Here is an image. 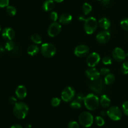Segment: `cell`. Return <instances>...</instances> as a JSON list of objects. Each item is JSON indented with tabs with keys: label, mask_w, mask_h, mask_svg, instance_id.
Instances as JSON below:
<instances>
[{
	"label": "cell",
	"mask_w": 128,
	"mask_h": 128,
	"mask_svg": "<svg viewBox=\"0 0 128 128\" xmlns=\"http://www.w3.org/2000/svg\"><path fill=\"white\" fill-rule=\"evenodd\" d=\"M29 111V107L25 103L17 102L13 108V113L15 117L20 119H24Z\"/></svg>",
	"instance_id": "1"
},
{
	"label": "cell",
	"mask_w": 128,
	"mask_h": 128,
	"mask_svg": "<svg viewBox=\"0 0 128 128\" xmlns=\"http://www.w3.org/2000/svg\"><path fill=\"white\" fill-rule=\"evenodd\" d=\"M80 20L84 21V30L88 35H91L96 30L98 27L97 20L94 17H90L87 19H84L81 16L79 18Z\"/></svg>",
	"instance_id": "2"
},
{
	"label": "cell",
	"mask_w": 128,
	"mask_h": 128,
	"mask_svg": "<svg viewBox=\"0 0 128 128\" xmlns=\"http://www.w3.org/2000/svg\"><path fill=\"white\" fill-rule=\"evenodd\" d=\"M84 103L86 109L90 110H94L98 109L99 107L100 100L96 95L90 94L85 97Z\"/></svg>",
	"instance_id": "3"
},
{
	"label": "cell",
	"mask_w": 128,
	"mask_h": 128,
	"mask_svg": "<svg viewBox=\"0 0 128 128\" xmlns=\"http://www.w3.org/2000/svg\"><path fill=\"white\" fill-rule=\"evenodd\" d=\"M105 82L102 79H98L94 80H91L90 84V87L91 90L98 94H102L106 89Z\"/></svg>",
	"instance_id": "4"
},
{
	"label": "cell",
	"mask_w": 128,
	"mask_h": 128,
	"mask_svg": "<svg viewBox=\"0 0 128 128\" xmlns=\"http://www.w3.org/2000/svg\"><path fill=\"white\" fill-rule=\"evenodd\" d=\"M79 121L81 125L85 127H89L92 125L94 118L92 114L89 112H82L79 116Z\"/></svg>",
	"instance_id": "5"
},
{
	"label": "cell",
	"mask_w": 128,
	"mask_h": 128,
	"mask_svg": "<svg viewBox=\"0 0 128 128\" xmlns=\"http://www.w3.org/2000/svg\"><path fill=\"white\" fill-rule=\"evenodd\" d=\"M41 53L44 57H52L56 53V48L54 45L46 43L41 45Z\"/></svg>",
	"instance_id": "6"
},
{
	"label": "cell",
	"mask_w": 128,
	"mask_h": 128,
	"mask_svg": "<svg viewBox=\"0 0 128 128\" xmlns=\"http://www.w3.org/2000/svg\"><path fill=\"white\" fill-rule=\"evenodd\" d=\"M75 95L74 89L72 87H67L62 90L61 93V99L66 102L71 101Z\"/></svg>",
	"instance_id": "7"
},
{
	"label": "cell",
	"mask_w": 128,
	"mask_h": 128,
	"mask_svg": "<svg viewBox=\"0 0 128 128\" xmlns=\"http://www.w3.org/2000/svg\"><path fill=\"white\" fill-rule=\"evenodd\" d=\"M108 115L112 120H119L122 117V112L117 106L111 107L107 111Z\"/></svg>",
	"instance_id": "8"
},
{
	"label": "cell",
	"mask_w": 128,
	"mask_h": 128,
	"mask_svg": "<svg viewBox=\"0 0 128 128\" xmlns=\"http://www.w3.org/2000/svg\"><path fill=\"white\" fill-rule=\"evenodd\" d=\"M101 60L100 55L96 52H93L88 55L87 59H86V63L90 67H94L96 66Z\"/></svg>",
	"instance_id": "9"
},
{
	"label": "cell",
	"mask_w": 128,
	"mask_h": 128,
	"mask_svg": "<svg viewBox=\"0 0 128 128\" xmlns=\"http://www.w3.org/2000/svg\"><path fill=\"white\" fill-rule=\"evenodd\" d=\"M61 30V26L57 22H53L50 25L48 30V34L51 37H54L57 36Z\"/></svg>",
	"instance_id": "10"
},
{
	"label": "cell",
	"mask_w": 128,
	"mask_h": 128,
	"mask_svg": "<svg viewBox=\"0 0 128 128\" xmlns=\"http://www.w3.org/2000/svg\"><path fill=\"white\" fill-rule=\"evenodd\" d=\"M111 38V34L107 30L101 31L96 35V40L98 42L101 44H104L108 42Z\"/></svg>",
	"instance_id": "11"
},
{
	"label": "cell",
	"mask_w": 128,
	"mask_h": 128,
	"mask_svg": "<svg viewBox=\"0 0 128 128\" xmlns=\"http://www.w3.org/2000/svg\"><path fill=\"white\" fill-rule=\"evenodd\" d=\"M90 52V48L86 45H80L76 46L74 50V54L78 57H84Z\"/></svg>",
	"instance_id": "12"
},
{
	"label": "cell",
	"mask_w": 128,
	"mask_h": 128,
	"mask_svg": "<svg viewBox=\"0 0 128 128\" xmlns=\"http://www.w3.org/2000/svg\"><path fill=\"white\" fill-rule=\"evenodd\" d=\"M112 56L116 61H122L126 58V54L125 53V52L122 48L117 47L114 49V50L112 51Z\"/></svg>",
	"instance_id": "13"
},
{
	"label": "cell",
	"mask_w": 128,
	"mask_h": 128,
	"mask_svg": "<svg viewBox=\"0 0 128 128\" xmlns=\"http://www.w3.org/2000/svg\"><path fill=\"white\" fill-rule=\"evenodd\" d=\"M100 72L94 68L88 69L86 71V75L91 80H94L99 79L100 76Z\"/></svg>",
	"instance_id": "14"
},
{
	"label": "cell",
	"mask_w": 128,
	"mask_h": 128,
	"mask_svg": "<svg viewBox=\"0 0 128 128\" xmlns=\"http://www.w3.org/2000/svg\"><path fill=\"white\" fill-rule=\"evenodd\" d=\"M2 36L4 39L8 40H12L15 36V32L14 30L11 28L8 27L3 30L2 32Z\"/></svg>",
	"instance_id": "15"
},
{
	"label": "cell",
	"mask_w": 128,
	"mask_h": 128,
	"mask_svg": "<svg viewBox=\"0 0 128 128\" xmlns=\"http://www.w3.org/2000/svg\"><path fill=\"white\" fill-rule=\"evenodd\" d=\"M15 94L18 99H23L26 97L27 95V89L24 85H19L16 88Z\"/></svg>",
	"instance_id": "16"
},
{
	"label": "cell",
	"mask_w": 128,
	"mask_h": 128,
	"mask_svg": "<svg viewBox=\"0 0 128 128\" xmlns=\"http://www.w3.org/2000/svg\"><path fill=\"white\" fill-rule=\"evenodd\" d=\"M98 23L100 27L104 30H108L111 26V21L106 18H102L100 19Z\"/></svg>",
	"instance_id": "17"
},
{
	"label": "cell",
	"mask_w": 128,
	"mask_h": 128,
	"mask_svg": "<svg viewBox=\"0 0 128 128\" xmlns=\"http://www.w3.org/2000/svg\"><path fill=\"white\" fill-rule=\"evenodd\" d=\"M72 16L68 13H64L60 18V23L64 25H68L72 21Z\"/></svg>",
	"instance_id": "18"
},
{
	"label": "cell",
	"mask_w": 128,
	"mask_h": 128,
	"mask_svg": "<svg viewBox=\"0 0 128 128\" xmlns=\"http://www.w3.org/2000/svg\"><path fill=\"white\" fill-rule=\"evenodd\" d=\"M54 8V3L53 0H46L42 5V8L45 11H51Z\"/></svg>",
	"instance_id": "19"
},
{
	"label": "cell",
	"mask_w": 128,
	"mask_h": 128,
	"mask_svg": "<svg viewBox=\"0 0 128 128\" xmlns=\"http://www.w3.org/2000/svg\"><path fill=\"white\" fill-rule=\"evenodd\" d=\"M100 102L102 107L107 108L110 106V104H111V100L108 95L104 94V95H101Z\"/></svg>",
	"instance_id": "20"
},
{
	"label": "cell",
	"mask_w": 128,
	"mask_h": 128,
	"mask_svg": "<svg viewBox=\"0 0 128 128\" xmlns=\"http://www.w3.org/2000/svg\"><path fill=\"white\" fill-rule=\"evenodd\" d=\"M39 50H40V49L37 45H31L28 48L27 52L28 55H31V56H34L39 52Z\"/></svg>",
	"instance_id": "21"
},
{
	"label": "cell",
	"mask_w": 128,
	"mask_h": 128,
	"mask_svg": "<svg viewBox=\"0 0 128 128\" xmlns=\"http://www.w3.org/2000/svg\"><path fill=\"white\" fill-rule=\"evenodd\" d=\"M115 80V77L113 74H108L105 76L104 78V82L106 85H111L113 84Z\"/></svg>",
	"instance_id": "22"
},
{
	"label": "cell",
	"mask_w": 128,
	"mask_h": 128,
	"mask_svg": "<svg viewBox=\"0 0 128 128\" xmlns=\"http://www.w3.org/2000/svg\"><path fill=\"white\" fill-rule=\"evenodd\" d=\"M82 11H83V13L85 15H88L92 11V6L90 4L85 3L82 5Z\"/></svg>",
	"instance_id": "23"
},
{
	"label": "cell",
	"mask_w": 128,
	"mask_h": 128,
	"mask_svg": "<svg viewBox=\"0 0 128 128\" xmlns=\"http://www.w3.org/2000/svg\"><path fill=\"white\" fill-rule=\"evenodd\" d=\"M31 40L36 44H41L42 41V39L40 35L38 34H34L31 37Z\"/></svg>",
	"instance_id": "24"
},
{
	"label": "cell",
	"mask_w": 128,
	"mask_h": 128,
	"mask_svg": "<svg viewBox=\"0 0 128 128\" xmlns=\"http://www.w3.org/2000/svg\"><path fill=\"white\" fill-rule=\"evenodd\" d=\"M70 106H71V107H72V109H80V108H81V106H82V102L76 99L71 103Z\"/></svg>",
	"instance_id": "25"
},
{
	"label": "cell",
	"mask_w": 128,
	"mask_h": 128,
	"mask_svg": "<svg viewBox=\"0 0 128 128\" xmlns=\"http://www.w3.org/2000/svg\"><path fill=\"white\" fill-rule=\"evenodd\" d=\"M16 47L15 44L12 40H9L6 42V45H5V49L8 50V51H11L14 50V48Z\"/></svg>",
	"instance_id": "26"
},
{
	"label": "cell",
	"mask_w": 128,
	"mask_h": 128,
	"mask_svg": "<svg viewBox=\"0 0 128 128\" xmlns=\"http://www.w3.org/2000/svg\"><path fill=\"white\" fill-rule=\"evenodd\" d=\"M6 12H7L8 15L11 16H13L16 14V9L14 6H8L6 7Z\"/></svg>",
	"instance_id": "27"
},
{
	"label": "cell",
	"mask_w": 128,
	"mask_h": 128,
	"mask_svg": "<svg viewBox=\"0 0 128 128\" xmlns=\"http://www.w3.org/2000/svg\"><path fill=\"white\" fill-rule=\"evenodd\" d=\"M95 122L98 126H102L105 123L104 120L101 116H96L95 117Z\"/></svg>",
	"instance_id": "28"
},
{
	"label": "cell",
	"mask_w": 128,
	"mask_h": 128,
	"mask_svg": "<svg viewBox=\"0 0 128 128\" xmlns=\"http://www.w3.org/2000/svg\"><path fill=\"white\" fill-rule=\"evenodd\" d=\"M121 71L124 75L128 74V61H125L122 64L121 67Z\"/></svg>",
	"instance_id": "29"
},
{
	"label": "cell",
	"mask_w": 128,
	"mask_h": 128,
	"mask_svg": "<svg viewBox=\"0 0 128 128\" xmlns=\"http://www.w3.org/2000/svg\"><path fill=\"white\" fill-rule=\"evenodd\" d=\"M60 103H61V100L58 97L52 98V100H51V105H52L53 107L58 106V105L60 104Z\"/></svg>",
	"instance_id": "30"
},
{
	"label": "cell",
	"mask_w": 128,
	"mask_h": 128,
	"mask_svg": "<svg viewBox=\"0 0 128 128\" xmlns=\"http://www.w3.org/2000/svg\"><path fill=\"white\" fill-rule=\"evenodd\" d=\"M121 26L124 30L128 31V18H124L121 21Z\"/></svg>",
	"instance_id": "31"
},
{
	"label": "cell",
	"mask_w": 128,
	"mask_h": 128,
	"mask_svg": "<svg viewBox=\"0 0 128 128\" xmlns=\"http://www.w3.org/2000/svg\"><path fill=\"white\" fill-rule=\"evenodd\" d=\"M102 63L104 65H111L112 63V59L110 56H106L102 58Z\"/></svg>",
	"instance_id": "32"
},
{
	"label": "cell",
	"mask_w": 128,
	"mask_h": 128,
	"mask_svg": "<svg viewBox=\"0 0 128 128\" xmlns=\"http://www.w3.org/2000/svg\"><path fill=\"white\" fill-rule=\"evenodd\" d=\"M50 17L52 21H53L54 22H56V20L58 19V15L57 13L55 12V11H52V12L51 13V14H50Z\"/></svg>",
	"instance_id": "33"
},
{
	"label": "cell",
	"mask_w": 128,
	"mask_h": 128,
	"mask_svg": "<svg viewBox=\"0 0 128 128\" xmlns=\"http://www.w3.org/2000/svg\"><path fill=\"white\" fill-rule=\"evenodd\" d=\"M122 110L126 115H128V101H126L122 104Z\"/></svg>",
	"instance_id": "34"
},
{
	"label": "cell",
	"mask_w": 128,
	"mask_h": 128,
	"mask_svg": "<svg viewBox=\"0 0 128 128\" xmlns=\"http://www.w3.org/2000/svg\"><path fill=\"white\" fill-rule=\"evenodd\" d=\"M69 128H80V125L76 121H71L68 124Z\"/></svg>",
	"instance_id": "35"
},
{
	"label": "cell",
	"mask_w": 128,
	"mask_h": 128,
	"mask_svg": "<svg viewBox=\"0 0 128 128\" xmlns=\"http://www.w3.org/2000/svg\"><path fill=\"white\" fill-rule=\"evenodd\" d=\"M100 74L102 75H105L106 76V75H108V74H110V70L108 69V68H102V69L100 70Z\"/></svg>",
	"instance_id": "36"
},
{
	"label": "cell",
	"mask_w": 128,
	"mask_h": 128,
	"mask_svg": "<svg viewBox=\"0 0 128 128\" xmlns=\"http://www.w3.org/2000/svg\"><path fill=\"white\" fill-rule=\"evenodd\" d=\"M9 5V0H0V8L7 7Z\"/></svg>",
	"instance_id": "37"
},
{
	"label": "cell",
	"mask_w": 128,
	"mask_h": 128,
	"mask_svg": "<svg viewBox=\"0 0 128 128\" xmlns=\"http://www.w3.org/2000/svg\"><path fill=\"white\" fill-rule=\"evenodd\" d=\"M85 97L86 96H84V95L82 93H78L77 96H76V99H78V100H80V102H84V100Z\"/></svg>",
	"instance_id": "38"
},
{
	"label": "cell",
	"mask_w": 128,
	"mask_h": 128,
	"mask_svg": "<svg viewBox=\"0 0 128 128\" xmlns=\"http://www.w3.org/2000/svg\"><path fill=\"white\" fill-rule=\"evenodd\" d=\"M9 103L12 105H15L17 103V99L16 97L13 96H11L9 98Z\"/></svg>",
	"instance_id": "39"
},
{
	"label": "cell",
	"mask_w": 128,
	"mask_h": 128,
	"mask_svg": "<svg viewBox=\"0 0 128 128\" xmlns=\"http://www.w3.org/2000/svg\"><path fill=\"white\" fill-rule=\"evenodd\" d=\"M102 4L105 7H109L111 4V0H101Z\"/></svg>",
	"instance_id": "40"
},
{
	"label": "cell",
	"mask_w": 128,
	"mask_h": 128,
	"mask_svg": "<svg viewBox=\"0 0 128 128\" xmlns=\"http://www.w3.org/2000/svg\"><path fill=\"white\" fill-rule=\"evenodd\" d=\"M11 128H22V126L20 124H14V125H12L11 127Z\"/></svg>",
	"instance_id": "41"
},
{
	"label": "cell",
	"mask_w": 128,
	"mask_h": 128,
	"mask_svg": "<svg viewBox=\"0 0 128 128\" xmlns=\"http://www.w3.org/2000/svg\"><path fill=\"white\" fill-rule=\"evenodd\" d=\"M101 116H102V117L106 116V115H108L107 111H104V110H102V111L101 112Z\"/></svg>",
	"instance_id": "42"
},
{
	"label": "cell",
	"mask_w": 128,
	"mask_h": 128,
	"mask_svg": "<svg viewBox=\"0 0 128 128\" xmlns=\"http://www.w3.org/2000/svg\"><path fill=\"white\" fill-rule=\"evenodd\" d=\"M4 51V48L2 47V45H0V55H1L2 53H3Z\"/></svg>",
	"instance_id": "43"
},
{
	"label": "cell",
	"mask_w": 128,
	"mask_h": 128,
	"mask_svg": "<svg viewBox=\"0 0 128 128\" xmlns=\"http://www.w3.org/2000/svg\"><path fill=\"white\" fill-rule=\"evenodd\" d=\"M53 1H56V2H58V3H61L62 2V1H63L64 0H53Z\"/></svg>",
	"instance_id": "44"
},
{
	"label": "cell",
	"mask_w": 128,
	"mask_h": 128,
	"mask_svg": "<svg viewBox=\"0 0 128 128\" xmlns=\"http://www.w3.org/2000/svg\"><path fill=\"white\" fill-rule=\"evenodd\" d=\"M31 125L30 124H28L27 126H26V128H31Z\"/></svg>",
	"instance_id": "45"
},
{
	"label": "cell",
	"mask_w": 128,
	"mask_h": 128,
	"mask_svg": "<svg viewBox=\"0 0 128 128\" xmlns=\"http://www.w3.org/2000/svg\"><path fill=\"white\" fill-rule=\"evenodd\" d=\"M1 31V26H0V31Z\"/></svg>",
	"instance_id": "46"
}]
</instances>
